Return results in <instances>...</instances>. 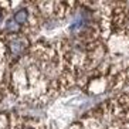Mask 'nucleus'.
I'll return each instance as SVG.
<instances>
[{"instance_id": "1", "label": "nucleus", "mask_w": 129, "mask_h": 129, "mask_svg": "<svg viewBox=\"0 0 129 129\" xmlns=\"http://www.w3.org/2000/svg\"><path fill=\"white\" fill-rule=\"evenodd\" d=\"M80 87L92 95L119 91L129 85V27L112 34L105 44L101 64L80 80Z\"/></svg>"}, {"instance_id": "2", "label": "nucleus", "mask_w": 129, "mask_h": 129, "mask_svg": "<svg viewBox=\"0 0 129 129\" xmlns=\"http://www.w3.org/2000/svg\"><path fill=\"white\" fill-rule=\"evenodd\" d=\"M101 129H129V94L108 99L91 111Z\"/></svg>"}, {"instance_id": "3", "label": "nucleus", "mask_w": 129, "mask_h": 129, "mask_svg": "<svg viewBox=\"0 0 129 129\" xmlns=\"http://www.w3.org/2000/svg\"><path fill=\"white\" fill-rule=\"evenodd\" d=\"M70 129H101V126H99L98 119L91 112H88L87 116L81 118L80 121H77L75 123H72L70 126Z\"/></svg>"}]
</instances>
